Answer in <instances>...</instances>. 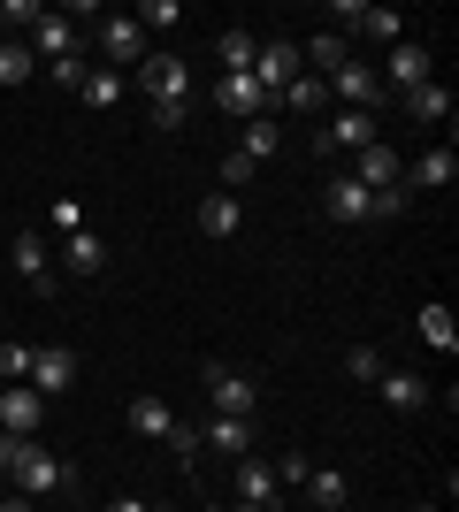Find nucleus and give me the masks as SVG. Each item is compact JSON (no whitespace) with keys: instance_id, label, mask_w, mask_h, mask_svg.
Here are the masks:
<instances>
[{"instance_id":"33","label":"nucleus","mask_w":459,"mask_h":512,"mask_svg":"<svg viewBox=\"0 0 459 512\" xmlns=\"http://www.w3.org/2000/svg\"><path fill=\"white\" fill-rule=\"evenodd\" d=\"M131 23H138V31H176V23H184V8H176V0H146Z\"/></svg>"},{"instance_id":"35","label":"nucleus","mask_w":459,"mask_h":512,"mask_svg":"<svg viewBox=\"0 0 459 512\" xmlns=\"http://www.w3.org/2000/svg\"><path fill=\"white\" fill-rule=\"evenodd\" d=\"M0 383H31V344H0Z\"/></svg>"},{"instance_id":"30","label":"nucleus","mask_w":459,"mask_h":512,"mask_svg":"<svg viewBox=\"0 0 459 512\" xmlns=\"http://www.w3.org/2000/svg\"><path fill=\"white\" fill-rule=\"evenodd\" d=\"M352 31H368V39L398 46V39H406V16H398V8H360V23H352Z\"/></svg>"},{"instance_id":"14","label":"nucleus","mask_w":459,"mask_h":512,"mask_svg":"<svg viewBox=\"0 0 459 512\" xmlns=\"http://www.w3.org/2000/svg\"><path fill=\"white\" fill-rule=\"evenodd\" d=\"M138 46H146V31H138L131 16H108V31H100V54H108V69H131V62H146Z\"/></svg>"},{"instance_id":"38","label":"nucleus","mask_w":459,"mask_h":512,"mask_svg":"<svg viewBox=\"0 0 459 512\" xmlns=\"http://www.w3.org/2000/svg\"><path fill=\"white\" fill-rule=\"evenodd\" d=\"M108 512H161V505H146V497H108Z\"/></svg>"},{"instance_id":"26","label":"nucleus","mask_w":459,"mask_h":512,"mask_svg":"<svg viewBox=\"0 0 459 512\" xmlns=\"http://www.w3.org/2000/svg\"><path fill=\"white\" fill-rule=\"evenodd\" d=\"M452 176H459V153H452V146H429V153L414 161V184H421V192H444Z\"/></svg>"},{"instance_id":"24","label":"nucleus","mask_w":459,"mask_h":512,"mask_svg":"<svg viewBox=\"0 0 459 512\" xmlns=\"http://www.w3.org/2000/svg\"><path fill=\"white\" fill-rule=\"evenodd\" d=\"M62 268H77V276H100V268H108V245H100L92 230L62 237Z\"/></svg>"},{"instance_id":"20","label":"nucleus","mask_w":459,"mask_h":512,"mask_svg":"<svg viewBox=\"0 0 459 512\" xmlns=\"http://www.w3.org/2000/svg\"><path fill=\"white\" fill-rule=\"evenodd\" d=\"M207 444L230 451V459H253V421H238V413H215V421H207Z\"/></svg>"},{"instance_id":"2","label":"nucleus","mask_w":459,"mask_h":512,"mask_svg":"<svg viewBox=\"0 0 459 512\" xmlns=\"http://www.w3.org/2000/svg\"><path fill=\"white\" fill-rule=\"evenodd\" d=\"M429 46L421 39H398V46H383V69H375V77H383V92H421L429 85Z\"/></svg>"},{"instance_id":"15","label":"nucleus","mask_w":459,"mask_h":512,"mask_svg":"<svg viewBox=\"0 0 459 512\" xmlns=\"http://www.w3.org/2000/svg\"><path fill=\"white\" fill-rule=\"evenodd\" d=\"M414 329H421V344H429V352H444V360L459 352V321H452V306H437V299H429Z\"/></svg>"},{"instance_id":"8","label":"nucleus","mask_w":459,"mask_h":512,"mask_svg":"<svg viewBox=\"0 0 459 512\" xmlns=\"http://www.w3.org/2000/svg\"><path fill=\"white\" fill-rule=\"evenodd\" d=\"M39 421H46V398L31 383H8V390H0V428H8V436H39Z\"/></svg>"},{"instance_id":"11","label":"nucleus","mask_w":459,"mask_h":512,"mask_svg":"<svg viewBox=\"0 0 459 512\" xmlns=\"http://www.w3.org/2000/svg\"><path fill=\"white\" fill-rule=\"evenodd\" d=\"M253 77H261L268 92H284L291 77H299V46H291V39H261V54H253Z\"/></svg>"},{"instance_id":"32","label":"nucleus","mask_w":459,"mask_h":512,"mask_svg":"<svg viewBox=\"0 0 459 512\" xmlns=\"http://www.w3.org/2000/svg\"><path fill=\"white\" fill-rule=\"evenodd\" d=\"M31 69H39V54H31V46H0V85H23V77H31Z\"/></svg>"},{"instance_id":"40","label":"nucleus","mask_w":459,"mask_h":512,"mask_svg":"<svg viewBox=\"0 0 459 512\" xmlns=\"http://www.w3.org/2000/svg\"><path fill=\"white\" fill-rule=\"evenodd\" d=\"M230 512H261V505H230Z\"/></svg>"},{"instance_id":"28","label":"nucleus","mask_w":459,"mask_h":512,"mask_svg":"<svg viewBox=\"0 0 459 512\" xmlns=\"http://www.w3.org/2000/svg\"><path fill=\"white\" fill-rule=\"evenodd\" d=\"M406 107H414V123H452V85H421V92H406Z\"/></svg>"},{"instance_id":"5","label":"nucleus","mask_w":459,"mask_h":512,"mask_svg":"<svg viewBox=\"0 0 459 512\" xmlns=\"http://www.w3.org/2000/svg\"><path fill=\"white\" fill-rule=\"evenodd\" d=\"M352 184H360V192H391V184H406V161H398V146H360V153H352Z\"/></svg>"},{"instance_id":"25","label":"nucleus","mask_w":459,"mask_h":512,"mask_svg":"<svg viewBox=\"0 0 459 512\" xmlns=\"http://www.w3.org/2000/svg\"><path fill=\"white\" fill-rule=\"evenodd\" d=\"M253 54H261V39H253V31H222V39H215L222 77H245V69H253Z\"/></svg>"},{"instance_id":"1","label":"nucleus","mask_w":459,"mask_h":512,"mask_svg":"<svg viewBox=\"0 0 459 512\" xmlns=\"http://www.w3.org/2000/svg\"><path fill=\"white\" fill-rule=\"evenodd\" d=\"M0 474H16L23 497H54V490H69V482H77V474H69V459L39 451L31 436H8V428H0Z\"/></svg>"},{"instance_id":"36","label":"nucleus","mask_w":459,"mask_h":512,"mask_svg":"<svg viewBox=\"0 0 459 512\" xmlns=\"http://www.w3.org/2000/svg\"><path fill=\"white\" fill-rule=\"evenodd\" d=\"M46 222H54V237H77V230H85V207H77V199H54Z\"/></svg>"},{"instance_id":"31","label":"nucleus","mask_w":459,"mask_h":512,"mask_svg":"<svg viewBox=\"0 0 459 512\" xmlns=\"http://www.w3.org/2000/svg\"><path fill=\"white\" fill-rule=\"evenodd\" d=\"M276 146H284V138H276V123H268V115H261V123H245V138H238V153L253 161V169H261V161H268Z\"/></svg>"},{"instance_id":"13","label":"nucleus","mask_w":459,"mask_h":512,"mask_svg":"<svg viewBox=\"0 0 459 512\" xmlns=\"http://www.w3.org/2000/svg\"><path fill=\"white\" fill-rule=\"evenodd\" d=\"M276 497H284L276 467H268V459H238V505H261V512H276Z\"/></svg>"},{"instance_id":"27","label":"nucleus","mask_w":459,"mask_h":512,"mask_svg":"<svg viewBox=\"0 0 459 512\" xmlns=\"http://www.w3.org/2000/svg\"><path fill=\"white\" fill-rule=\"evenodd\" d=\"M123 85H131L123 69H85V85H77V100H85V107H115V100H123Z\"/></svg>"},{"instance_id":"18","label":"nucleus","mask_w":459,"mask_h":512,"mask_svg":"<svg viewBox=\"0 0 459 512\" xmlns=\"http://www.w3.org/2000/svg\"><path fill=\"white\" fill-rule=\"evenodd\" d=\"M31 54H46V62H69L77 46H69V16H54V8H39V23H31Z\"/></svg>"},{"instance_id":"21","label":"nucleus","mask_w":459,"mask_h":512,"mask_svg":"<svg viewBox=\"0 0 459 512\" xmlns=\"http://www.w3.org/2000/svg\"><path fill=\"white\" fill-rule=\"evenodd\" d=\"M131 428H138V436H153V444H169V436H176L169 398H131Z\"/></svg>"},{"instance_id":"12","label":"nucleus","mask_w":459,"mask_h":512,"mask_svg":"<svg viewBox=\"0 0 459 512\" xmlns=\"http://www.w3.org/2000/svg\"><path fill=\"white\" fill-rule=\"evenodd\" d=\"M322 214H329V222H368V214H375V199L360 192L352 176H329V184H322Z\"/></svg>"},{"instance_id":"39","label":"nucleus","mask_w":459,"mask_h":512,"mask_svg":"<svg viewBox=\"0 0 459 512\" xmlns=\"http://www.w3.org/2000/svg\"><path fill=\"white\" fill-rule=\"evenodd\" d=\"M0 512H31V497H8V505H0Z\"/></svg>"},{"instance_id":"3","label":"nucleus","mask_w":459,"mask_h":512,"mask_svg":"<svg viewBox=\"0 0 459 512\" xmlns=\"http://www.w3.org/2000/svg\"><path fill=\"white\" fill-rule=\"evenodd\" d=\"M138 92H146L153 107H184V92H192V69L176 62V54H146V62H138Z\"/></svg>"},{"instance_id":"37","label":"nucleus","mask_w":459,"mask_h":512,"mask_svg":"<svg viewBox=\"0 0 459 512\" xmlns=\"http://www.w3.org/2000/svg\"><path fill=\"white\" fill-rule=\"evenodd\" d=\"M245 176H253V161H245V153H230V161H222V192H238Z\"/></svg>"},{"instance_id":"19","label":"nucleus","mask_w":459,"mask_h":512,"mask_svg":"<svg viewBox=\"0 0 459 512\" xmlns=\"http://www.w3.org/2000/svg\"><path fill=\"white\" fill-rule=\"evenodd\" d=\"M375 383H383V406L391 413H421L429 406V383H421V375H391V367H383Z\"/></svg>"},{"instance_id":"16","label":"nucleus","mask_w":459,"mask_h":512,"mask_svg":"<svg viewBox=\"0 0 459 512\" xmlns=\"http://www.w3.org/2000/svg\"><path fill=\"white\" fill-rule=\"evenodd\" d=\"M238 192H207L199 199V237H238Z\"/></svg>"},{"instance_id":"10","label":"nucleus","mask_w":459,"mask_h":512,"mask_svg":"<svg viewBox=\"0 0 459 512\" xmlns=\"http://www.w3.org/2000/svg\"><path fill=\"white\" fill-rule=\"evenodd\" d=\"M77 383V352H69V344H39V352H31V390H69Z\"/></svg>"},{"instance_id":"7","label":"nucleus","mask_w":459,"mask_h":512,"mask_svg":"<svg viewBox=\"0 0 459 512\" xmlns=\"http://www.w3.org/2000/svg\"><path fill=\"white\" fill-rule=\"evenodd\" d=\"M360 146H383V123H375V115L345 107V115H329V123H322V153H360Z\"/></svg>"},{"instance_id":"17","label":"nucleus","mask_w":459,"mask_h":512,"mask_svg":"<svg viewBox=\"0 0 459 512\" xmlns=\"http://www.w3.org/2000/svg\"><path fill=\"white\" fill-rule=\"evenodd\" d=\"M306 497H314V512H345V497H352V482L337 467H306V482H299Z\"/></svg>"},{"instance_id":"9","label":"nucleus","mask_w":459,"mask_h":512,"mask_svg":"<svg viewBox=\"0 0 459 512\" xmlns=\"http://www.w3.org/2000/svg\"><path fill=\"white\" fill-rule=\"evenodd\" d=\"M329 92L345 107H360V115H375V100H383V77H375V62H345L337 77H329Z\"/></svg>"},{"instance_id":"4","label":"nucleus","mask_w":459,"mask_h":512,"mask_svg":"<svg viewBox=\"0 0 459 512\" xmlns=\"http://www.w3.org/2000/svg\"><path fill=\"white\" fill-rule=\"evenodd\" d=\"M207 398H215V413H238V421L261 413V383L238 375V367H207Z\"/></svg>"},{"instance_id":"34","label":"nucleus","mask_w":459,"mask_h":512,"mask_svg":"<svg viewBox=\"0 0 459 512\" xmlns=\"http://www.w3.org/2000/svg\"><path fill=\"white\" fill-rule=\"evenodd\" d=\"M345 375H352V383H375V375H383V352H375V344H352V352H345Z\"/></svg>"},{"instance_id":"23","label":"nucleus","mask_w":459,"mask_h":512,"mask_svg":"<svg viewBox=\"0 0 459 512\" xmlns=\"http://www.w3.org/2000/svg\"><path fill=\"white\" fill-rule=\"evenodd\" d=\"M299 62H314L306 77H322V85H329V77H337V69H345L352 54H345V39H337V31H314V46H306Z\"/></svg>"},{"instance_id":"29","label":"nucleus","mask_w":459,"mask_h":512,"mask_svg":"<svg viewBox=\"0 0 459 512\" xmlns=\"http://www.w3.org/2000/svg\"><path fill=\"white\" fill-rule=\"evenodd\" d=\"M276 100H284V107H299V115H322V100H329V85H322V77H306V69H299V77H291V85H284V92H276Z\"/></svg>"},{"instance_id":"22","label":"nucleus","mask_w":459,"mask_h":512,"mask_svg":"<svg viewBox=\"0 0 459 512\" xmlns=\"http://www.w3.org/2000/svg\"><path fill=\"white\" fill-rule=\"evenodd\" d=\"M16 268L31 291H54V276H46V237L39 230H16Z\"/></svg>"},{"instance_id":"41","label":"nucleus","mask_w":459,"mask_h":512,"mask_svg":"<svg viewBox=\"0 0 459 512\" xmlns=\"http://www.w3.org/2000/svg\"><path fill=\"white\" fill-rule=\"evenodd\" d=\"M406 512H437V505H406Z\"/></svg>"},{"instance_id":"6","label":"nucleus","mask_w":459,"mask_h":512,"mask_svg":"<svg viewBox=\"0 0 459 512\" xmlns=\"http://www.w3.org/2000/svg\"><path fill=\"white\" fill-rule=\"evenodd\" d=\"M268 100H276V92H268L253 69H245V77H222V85H215V107H222V115H238V123H261Z\"/></svg>"}]
</instances>
